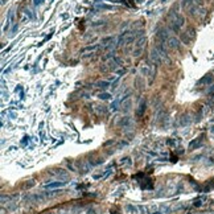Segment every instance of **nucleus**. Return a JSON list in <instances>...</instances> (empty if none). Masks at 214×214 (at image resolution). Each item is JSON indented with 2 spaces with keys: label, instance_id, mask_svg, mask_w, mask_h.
I'll list each match as a JSON object with an SVG mask.
<instances>
[{
  "label": "nucleus",
  "instance_id": "412c9836",
  "mask_svg": "<svg viewBox=\"0 0 214 214\" xmlns=\"http://www.w3.org/2000/svg\"><path fill=\"white\" fill-rule=\"evenodd\" d=\"M171 161H172V163H176V161H177V156L172 155V156H171Z\"/></svg>",
  "mask_w": 214,
  "mask_h": 214
},
{
  "label": "nucleus",
  "instance_id": "393cba45",
  "mask_svg": "<svg viewBox=\"0 0 214 214\" xmlns=\"http://www.w3.org/2000/svg\"><path fill=\"white\" fill-rule=\"evenodd\" d=\"M155 214H161V213H155Z\"/></svg>",
  "mask_w": 214,
  "mask_h": 214
},
{
  "label": "nucleus",
  "instance_id": "20e7f679",
  "mask_svg": "<svg viewBox=\"0 0 214 214\" xmlns=\"http://www.w3.org/2000/svg\"><path fill=\"white\" fill-rule=\"evenodd\" d=\"M146 110H147V102H146V100H142L140 104H139V107H137V110H136V118L140 119L144 115Z\"/></svg>",
  "mask_w": 214,
  "mask_h": 214
},
{
  "label": "nucleus",
  "instance_id": "4468645a",
  "mask_svg": "<svg viewBox=\"0 0 214 214\" xmlns=\"http://www.w3.org/2000/svg\"><path fill=\"white\" fill-rule=\"evenodd\" d=\"M194 0H182V7L184 8H189L190 5H193Z\"/></svg>",
  "mask_w": 214,
  "mask_h": 214
},
{
  "label": "nucleus",
  "instance_id": "f8f14e48",
  "mask_svg": "<svg viewBox=\"0 0 214 214\" xmlns=\"http://www.w3.org/2000/svg\"><path fill=\"white\" fill-rule=\"evenodd\" d=\"M204 201H205V197H201V198H196V200H194V202H193V205H194V206H197V207H200L201 205L204 204Z\"/></svg>",
  "mask_w": 214,
  "mask_h": 214
},
{
  "label": "nucleus",
  "instance_id": "5701e85b",
  "mask_svg": "<svg viewBox=\"0 0 214 214\" xmlns=\"http://www.w3.org/2000/svg\"><path fill=\"white\" fill-rule=\"evenodd\" d=\"M167 143L169 144V146H172V144H176V143H177V140H168Z\"/></svg>",
  "mask_w": 214,
  "mask_h": 214
},
{
  "label": "nucleus",
  "instance_id": "9b49d317",
  "mask_svg": "<svg viewBox=\"0 0 214 214\" xmlns=\"http://www.w3.org/2000/svg\"><path fill=\"white\" fill-rule=\"evenodd\" d=\"M142 189H153V184H152V181L151 180H147V182L146 184H142Z\"/></svg>",
  "mask_w": 214,
  "mask_h": 214
},
{
  "label": "nucleus",
  "instance_id": "39448f33",
  "mask_svg": "<svg viewBox=\"0 0 214 214\" xmlns=\"http://www.w3.org/2000/svg\"><path fill=\"white\" fill-rule=\"evenodd\" d=\"M214 81V77L211 74H207V75H205L204 78H201L200 81H198V86H202V85H210L211 82Z\"/></svg>",
  "mask_w": 214,
  "mask_h": 214
},
{
  "label": "nucleus",
  "instance_id": "f257e3e1",
  "mask_svg": "<svg viewBox=\"0 0 214 214\" xmlns=\"http://www.w3.org/2000/svg\"><path fill=\"white\" fill-rule=\"evenodd\" d=\"M184 23H185V17L182 16V15L176 13L174 20L172 21V30H173V32H179L180 28L182 27V25H184Z\"/></svg>",
  "mask_w": 214,
  "mask_h": 214
},
{
  "label": "nucleus",
  "instance_id": "1a4fd4ad",
  "mask_svg": "<svg viewBox=\"0 0 214 214\" xmlns=\"http://www.w3.org/2000/svg\"><path fill=\"white\" fill-rule=\"evenodd\" d=\"M185 35L189 37L190 40H194V37H196V29H194L193 27H189L186 29V32H185Z\"/></svg>",
  "mask_w": 214,
  "mask_h": 214
},
{
  "label": "nucleus",
  "instance_id": "0eeeda50",
  "mask_svg": "<svg viewBox=\"0 0 214 214\" xmlns=\"http://www.w3.org/2000/svg\"><path fill=\"white\" fill-rule=\"evenodd\" d=\"M65 185H66L65 181H56V182H49V184H46L45 188L46 189H54V188H61Z\"/></svg>",
  "mask_w": 214,
  "mask_h": 214
},
{
  "label": "nucleus",
  "instance_id": "b1692460",
  "mask_svg": "<svg viewBox=\"0 0 214 214\" xmlns=\"http://www.w3.org/2000/svg\"><path fill=\"white\" fill-rule=\"evenodd\" d=\"M35 2H36V3H40V2H41V0H35Z\"/></svg>",
  "mask_w": 214,
  "mask_h": 214
},
{
  "label": "nucleus",
  "instance_id": "a878e982",
  "mask_svg": "<svg viewBox=\"0 0 214 214\" xmlns=\"http://www.w3.org/2000/svg\"><path fill=\"white\" fill-rule=\"evenodd\" d=\"M213 132H214V130H213Z\"/></svg>",
  "mask_w": 214,
  "mask_h": 214
},
{
  "label": "nucleus",
  "instance_id": "f03ea898",
  "mask_svg": "<svg viewBox=\"0 0 214 214\" xmlns=\"http://www.w3.org/2000/svg\"><path fill=\"white\" fill-rule=\"evenodd\" d=\"M144 45H146V39H142V40H139L136 42L135 49H134V56H135V57L140 56V53L143 52V49H144Z\"/></svg>",
  "mask_w": 214,
  "mask_h": 214
},
{
  "label": "nucleus",
  "instance_id": "4be33fe9",
  "mask_svg": "<svg viewBox=\"0 0 214 214\" xmlns=\"http://www.w3.org/2000/svg\"><path fill=\"white\" fill-rule=\"evenodd\" d=\"M123 163H130V157H124V159H122V164Z\"/></svg>",
  "mask_w": 214,
  "mask_h": 214
},
{
  "label": "nucleus",
  "instance_id": "aec40b11",
  "mask_svg": "<svg viewBox=\"0 0 214 214\" xmlns=\"http://www.w3.org/2000/svg\"><path fill=\"white\" fill-rule=\"evenodd\" d=\"M130 104H131V102H127V103H124V104H123V107H124V110H126V111H128Z\"/></svg>",
  "mask_w": 214,
  "mask_h": 214
},
{
  "label": "nucleus",
  "instance_id": "2eb2a0df",
  "mask_svg": "<svg viewBox=\"0 0 214 214\" xmlns=\"http://www.w3.org/2000/svg\"><path fill=\"white\" fill-rule=\"evenodd\" d=\"M130 118L128 116H124L123 119H122V120H120V126H123V127H127V126L130 124Z\"/></svg>",
  "mask_w": 214,
  "mask_h": 214
},
{
  "label": "nucleus",
  "instance_id": "423d86ee",
  "mask_svg": "<svg viewBox=\"0 0 214 214\" xmlns=\"http://www.w3.org/2000/svg\"><path fill=\"white\" fill-rule=\"evenodd\" d=\"M192 123V119L189 116V114H184L180 118V126L181 127H185V126H189Z\"/></svg>",
  "mask_w": 214,
  "mask_h": 214
},
{
  "label": "nucleus",
  "instance_id": "9d476101",
  "mask_svg": "<svg viewBox=\"0 0 214 214\" xmlns=\"http://www.w3.org/2000/svg\"><path fill=\"white\" fill-rule=\"evenodd\" d=\"M78 165H79V169L82 171V173H86V172L90 169V165H89V164H85L83 161H82V163H78ZM81 171H79V172H81Z\"/></svg>",
  "mask_w": 214,
  "mask_h": 214
},
{
  "label": "nucleus",
  "instance_id": "7ed1b4c3",
  "mask_svg": "<svg viewBox=\"0 0 214 214\" xmlns=\"http://www.w3.org/2000/svg\"><path fill=\"white\" fill-rule=\"evenodd\" d=\"M201 146H202V137H196V139L192 140V142L189 143V146H188V149H189V151H194V149L200 148Z\"/></svg>",
  "mask_w": 214,
  "mask_h": 214
},
{
  "label": "nucleus",
  "instance_id": "f3484780",
  "mask_svg": "<svg viewBox=\"0 0 214 214\" xmlns=\"http://www.w3.org/2000/svg\"><path fill=\"white\" fill-rule=\"evenodd\" d=\"M126 209H127L128 211H131V214H137V209L135 206H132V205H128L127 207H126Z\"/></svg>",
  "mask_w": 214,
  "mask_h": 214
},
{
  "label": "nucleus",
  "instance_id": "6e6552de",
  "mask_svg": "<svg viewBox=\"0 0 214 214\" xmlns=\"http://www.w3.org/2000/svg\"><path fill=\"white\" fill-rule=\"evenodd\" d=\"M180 40L179 39H176V37H172V39H169V41H168V45H169V48H172V49H180Z\"/></svg>",
  "mask_w": 214,
  "mask_h": 214
},
{
  "label": "nucleus",
  "instance_id": "dca6fc26",
  "mask_svg": "<svg viewBox=\"0 0 214 214\" xmlns=\"http://www.w3.org/2000/svg\"><path fill=\"white\" fill-rule=\"evenodd\" d=\"M97 110L99 114H103V115H106V112H107V109L104 106H97Z\"/></svg>",
  "mask_w": 214,
  "mask_h": 214
},
{
  "label": "nucleus",
  "instance_id": "6ab92c4d",
  "mask_svg": "<svg viewBox=\"0 0 214 214\" xmlns=\"http://www.w3.org/2000/svg\"><path fill=\"white\" fill-rule=\"evenodd\" d=\"M95 49H98V45H93V46H87V48H85V49H82V52H87V50H95Z\"/></svg>",
  "mask_w": 214,
  "mask_h": 214
},
{
  "label": "nucleus",
  "instance_id": "a211bd4d",
  "mask_svg": "<svg viewBox=\"0 0 214 214\" xmlns=\"http://www.w3.org/2000/svg\"><path fill=\"white\" fill-rule=\"evenodd\" d=\"M98 98L99 99H109L110 98V94L109 93H100L99 95H98Z\"/></svg>",
  "mask_w": 214,
  "mask_h": 214
},
{
  "label": "nucleus",
  "instance_id": "ddd939ff",
  "mask_svg": "<svg viewBox=\"0 0 214 214\" xmlns=\"http://www.w3.org/2000/svg\"><path fill=\"white\" fill-rule=\"evenodd\" d=\"M95 86H97V87H100V89H106L107 86H110V83L106 82V81H100V82H97V83H95Z\"/></svg>",
  "mask_w": 214,
  "mask_h": 214
}]
</instances>
